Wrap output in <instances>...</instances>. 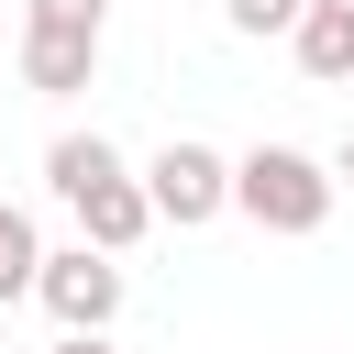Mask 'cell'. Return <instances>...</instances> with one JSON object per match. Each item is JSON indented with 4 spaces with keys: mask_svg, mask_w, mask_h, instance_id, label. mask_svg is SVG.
Masks as SVG:
<instances>
[{
    "mask_svg": "<svg viewBox=\"0 0 354 354\" xmlns=\"http://www.w3.org/2000/svg\"><path fill=\"white\" fill-rule=\"evenodd\" d=\"M55 354H111V332H55Z\"/></svg>",
    "mask_w": 354,
    "mask_h": 354,
    "instance_id": "9",
    "label": "cell"
},
{
    "mask_svg": "<svg viewBox=\"0 0 354 354\" xmlns=\"http://www.w3.org/2000/svg\"><path fill=\"white\" fill-rule=\"evenodd\" d=\"M288 44H299V66H310L321 88H343V77H354V0H310Z\"/></svg>",
    "mask_w": 354,
    "mask_h": 354,
    "instance_id": "6",
    "label": "cell"
},
{
    "mask_svg": "<svg viewBox=\"0 0 354 354\" xmlns=\"http://www.w3.org/2000/svg\"><path fill=\"white\" fill-rule=\"evenodd\" d=\"M44 188L77 210V243H100V254H133V243L155 232V199H144V177L122 166V144H111V133H55Z\"/></svg>",
    "mask_w": 354,
    "mask_h": 354,
    "instance_id": "1",
    "label": "cell"
},
{
    "mask_svg": "<svg viewBox=\"0 0 354 354\" xmlns=\"http://www.w3.org/2000/svg\"><path fill=\"white\" fill-rule=\"evenodd\" d=\"M332 199H343V177L321 166V155H299V144H254L243 166H232V210L254 221V232H321L332 221Z\"/></svg>",
    "mask_w": 354,
    "mask_h": 354,
    "instance_id": "2",
    "label": "cell"
},
{
    "mask_svg": "<svg viewBox=\"0 0 354 354\" xmlns=\"http://www.w3.org/2000/svg\"><path fill=\"white\" fill-rule=\"evenodd\" d=\"M144 199H155V221H177V232H199V221H221L232 210V155H210V144H166L155 166H144Z\"/></svg>",
    "mask_w": 354,
    "mask_h": 354,
    "instance_id": "4",
    "label": "cell"
},
{
    "mask_svg": "<svg viewBox=\"0 0 354 354\" xmlns=\"http://www.w3.org/2000/svg\"><path fill=\"white\" fill-rule=\"evenodd\" d=\"M332 177H343V188H354V133H343V144H332Z\"/></svg>",
    "mask_w": 354,
    "mask_h": 354,
    "instance_id": "10",
    "label": "cell"
},
{
    "mask_svg": "<svg viewBox=\"0 0 354 354\" xmlns=\"http://www.w3.org/2000/svg\"><path fill=\"white\" fill-rule=\"evenodd\" d=\"M100 33H111V0H22V33H11L22 88L77 100V88L100 77Z\"/></svg>",
    "mask_w": 354,
    "mask_h": 354,
    "instance_id": "3",
    "label": "cell"
},
{
    "mask_svg": "<svg viewBox=\"0 0 354 354\" xmlns=\"http://www.w3.org/2000/svg\"><path fill=\"white\" fill-rule=\"evenodd\" d=\"M299 11H310V0H221L232 33H299Z\"/></svg>",
    "mask_w": 354,
    "mask_h": 354,
    "instance_id": "8",
    "label": "cell"
},
{
    "mask_svg": "<svg viewBox=\"0 0 354 354\" xmlns=\"http://www.w3.org/2000/svg\"><path fill=\"white\" fill-rule=\"evenodd\" d=\"M33 277H44V243H33V210H11V199H0V299H33Z\"/></svg>",
    "mask_w": 354,
    "mask_h": 354,
    "instance_id": "7",
    "label": "cell"
},
{
    "mask_svg": "<svg viewBox=\"0 0 354 354\" xmlns=\"http://www.w3.org/2000/svg\"><path fill=\"white\" fill-rule=\"evenodd\" d=\"M122 254H100V243H66V254H44V277H33V299L66 321V332H111L122 321Z\"/></svg>",
    "mask_w": 354,
    "mask_h": 354,
    "instance_id": "5",
    "label": "cell"
}]
</instances>
